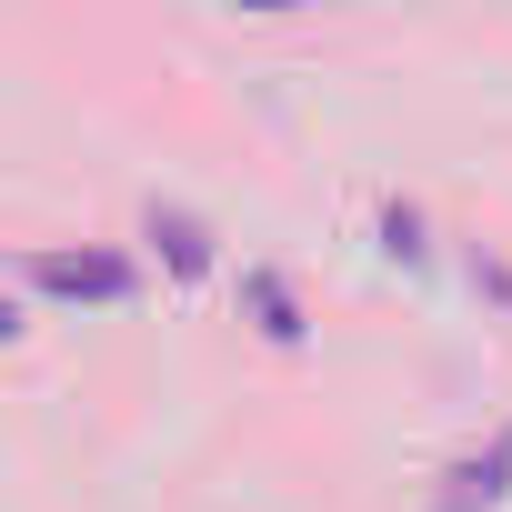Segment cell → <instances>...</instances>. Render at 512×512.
Wrapping results in <instances>:
<instances>
[{
	"label": "cell",
	"mask_w": 512,
	"mask_h": 512,
	"mask_svg": "<svg viewBox=\"0 0 512 512\" xmlns=\"http://www.w3.org/2000/svg\"><path fill=\"white\" fill-rule=\"evenodd\" d=\"M31 282L51 302H131V262L121 251H31Z\"/></svg>",
	"instance_id": "6da1fadb"
},
{
	"label": "cell",
	"mask_w": 512,
	"mask_h": 512,
	"mask_svg": "<svg viewBox=\"0 0 512 512\" xmlns=\"http://www.w3.org/2000/svg\"><path fill=\"white\" fill-rule=\"evenodd\" d=\"M502 492H512V432H502V442H492L482 462H462V472H452V492H442V512H492Z\"/></svg>",
	"instance_id": "7a4b0ae2"
},
{
	"label": "cell",
	"mask_w": 512,
	"mask_h": 512,
	"mask_svg": "<svg viewBox=\"0 0 512 512\" xmlns=\"http://www.w3.org/2000/svg\"><path fill=\"white\" fill-rule=\"evenodd\" d=\"M241 292H251V312H262V332H272V342H302V312H292V292H282V272H251Z\"/></svg>",
	"instance_id": "3957f363"
},
{
	"label": "cell",
	"mask_w": 512,
	"mask_h": 512,
	"mask_svg": "<svg viewBox=\"0 0 512 512\" xmlns=\"http://www.w3.org/2000/svg\"><path fill=\"white\" fill-rule=\"evenodd\" d=\"M151 241H171V272H201L211 262V241H201L191 211H151Z\"/></svg>",
	"instance_id": "277c9868"
},
{
	"label": "cell",
	"mask_w": 512,
	"mask_h": 512,
	"mask_svg": "<svg viewBox=\"0 0 512 512\" xmlns=\"http://www.w3.org/2000/svg\"><path fill=\"white\" fill-rule=\"evenodd\" d=\"M231 11H302V0H231Z\"/></svg>",
	"instance_id": "5b68a950"
},
{
	"label": "cell",
	"mask_w": 512,
	"mask_h": 512,
	"mask_svg": "<svg viewBox=\"0 0 512 512\" xmlns=\"http://www.w3.org/2000/svg\"><path fill=\"white\" fill-rule=\"evenodd\" d=\"M11 332H21V312H11V302H0V342H11Z\"/></svg>",
	"instance_id": "8992f818"
}]
</instances>
